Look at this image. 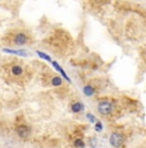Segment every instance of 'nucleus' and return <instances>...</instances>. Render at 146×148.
Instances as JSON below:
<instances>
[{
	"mask_svg": "<svg viewBox=\"0 0 146 148\" xmlns=\"http://www.w3.org/2000/svg\"><path fill=\"white\" fill-rule=\"evenodd\" d=\"M98 111L100 115L108 116L111 111H113V105L110 102H108V101H101V102H99V105H98Z\"/></svg>",
	"mask_w": 146,
	"mask_h": 148,
	"instance_id": "obj_1",
	"label": "nucleus"
},
{
	"mask_svg": "<svg viewBox=\"0 0 146 148\" xmlns=\"http://www.w3.org/2000/svg\"><path fill=\"white\" fill-rule=\"evenodd\" d=\"M110 144L114 148H119L123 144V135L119 133H113L110 135Z\"/></svg>",
	"mask_w": 146,
	"mask_h": 148,
	"instance_id": "obj_2",
	"label": "nucleus"
},
{
	"mask_svg": "<svg viewBox=\"0 0 146 148\" xmlns=\"http://www.w3.org/2000/svg\"><path fill=\"white\" fill-rule=\"evenodd\" d=\"M27 42H28V37L24 35V33H18V35H15V37H14V45L22 46V45H27Z\"/></svg>",
	"mask_w": 146,
	"mask_h": 148,
	"instance_id": "obj_3",
	"label": "nucleus"
},
{
	"mask_svg": "<svg viewBox=\"0 0 146 148\" xmlns=\"http://www.w3.org/2000/svg\"><path fill=\"white\" fill-rule=\"evenodd\" d=\"M17 134L19 135L21 138H27L30 137L31 132H30V128L26 125H18L17 126Z\"/></svg>",
	"mask_w": 146,
	"mask_h": 148,
	"instance_id": "obj_4",
	"label": "nucleus"
},
{
	"mask_svg": "<svg viewBox=\"0 0 146 148\" xmlns=\"http://www.w3.org/2000/svg\"><path fill=\"white\" fill-rule=\"evenodd\" d=\"M12 74L13 75H22L23 74V69L21 65H14L12 66Z\"/></svg>",
	"mask_w": 146,
	"mask_h": 148,
	"instance_id": "obj_5",
	"label": "nucleus"
},
{
	"mask_svg": "<svg viewBox=\"0 0 146 148\" xmlns=\"http://www.w3.org/2000/svg\"><path fill=\"white\" fill-rule=\"evenodd\" d=\"M72 110L74 111V112H78V111L82 110V103H74L72 106Z\"/></svg>",
	"mask_w": 146,
	"mask_h": 148,
	"instance_id": "obj_6",
	"label": "nucleus"
},
{
	"mask_svg": "<svg viewBox=\"0 0 146 148\" xmlns=\"http://www.w3.org/2000/svg\"><path fill=\"white\" fill-rule=\"evenodd\" d=\"M51 83H53L54 86H60V84H62V79L59 78V77H55V78H53Z\"/></svg>",
	"mask_w": 146,
	"mask_h": 148,
	"instance_id": "obj_7",
	"label": "nucleus"
},
{
	"mask_svg": "<svg viewBox=\"0 0 146 148\" xmlns=\"http://www.w3.org/2000/svg\"><path fill=\"white\" fill-rule=\"evenodd\" d=\"M85 92H86V95H87V96H91V95H92V92H94V91H92V88L86 87V88H85Z\"/></svg>",
	"mask_w": 146,
	"mask_h": 148,
	"instance_id": "obj_8",
	"label": "nucleus"
},
{
	"mask_svg": "<svg viewBox=\"0 0 146 148\" xmlns=\"http://www.w3.org/2000/svg\"><path fill=\"white\" fill-rule=\"evenodd\" d=\"M37 54H39L41 58H44V59H46V60H50V58L46 56V55H45V54H42V52H37Z\"/></svg>",
	"mask_w": 146,
	"mask_h": 148,
	"instance_id": "obj_9",
	"label": "nucleus"
},
{
	"mask_svg": "<svg viewBox=\"0 0 146 148\" xmlns=\"http://www.w3.org/2000/svg\"><path fill=\"white\" fill-rule=\"evenodd\" d=\"M74 144H76V147H82L83 146V142L82 140H77Z\"/></svg>",
	"mask_w": 146,
	"mask_h": 148,
	"instance_id": "obj_10",
	"label": "nucleus"
},
{
	"mask_svg": "<svg viewBox=\"0 0 146 148\" xmlns=\"http://www.w3.org/2000/svg\"><path fill=\"white\" fill-rule=\"evenodd\" d=\"M94 3H96V4H102V3H105L107 0H92Z\"/></svg>",
	"mask_w": 146,
	"mask_h": 148,
	"instance_id": "obj_11",
	"label": "nucleus"
},
{
	"mask_svg": "<svg viewBox=\"0 0 146 148\" xmlns=\"http://www.w3.org/2000/svg\"><path fill=\"white\" fill-rule=\"evenodd\" d=\"M101 129H102V126L100 123H96V130H101Z\"/></svg>",
	"mask_w": 146,
	"mask_h": 148,
	"instance_id": "obj_12",
	"label": "nucleus"
}]
</instances>
